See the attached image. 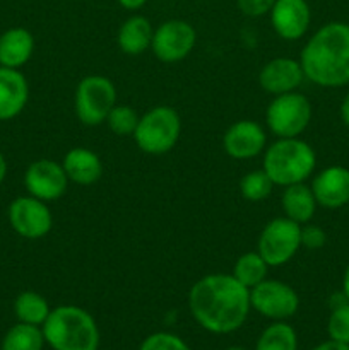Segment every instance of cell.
<instances>
[{
  "mask_svg": "<svg viewBox=\"0 0 349 350\" xmlns=\"http://www.w3.org/2000/svg\"><path fill=\"white\" fill-rule=\"evenodd\" d=\"M341 118L346 125L349 126V92L344 96L342 99V105H341Z\"/></svg>",
  "mask_w": 349,
  "mask_h": 350,
  "instance_id": "836d02e7",
  "label": "cell"
},
{
  "mask_svg": "<svg viewBox=\"0 0 349 350\" xmlns=\"http://www.w3.org/2000/svg\"><path fill=\"white\" fill-rule=\"evenodd\" d=\"M270 132L279 139H291L305 132L311 120V105L300 92H284L276 96L266 113Z\"/></svg>",
  "mask_w": 349,
  "mask_h": 350,
  "instance_id": "52a82bcc",
  "label": "cell"
},
{
  "mask_svg": "<svg viewBox=\"0 0 349 350\" xmlns=\"http://www.w3.org/2000/svg\"><path fill=\"white\" fill-rule=\"evenodd\" d=\"M197 34L188 23L180 19H171L161 24L153 34L154 55L164 64H174L183 60L194 50Z\"/></svg>",
  "mask_w": 349,
  "mask_h": 350,
  "instance_id": "8fae6325",
  "label": "cell"
},
{
  "mask_svg": "<svg viewBox=\"0 0 349 350\" xmlns=\"http://www.w3.org/2000/svg\"><path fill=\"white\" fill-rule=\"evenodd\" d=\"M106 123H108L109 130L115 135H133V132L137 129V123H139V115L130 106L115 105L112 111H109L108 118H106Z\"/></svg>",
  "mask_w": 349,
  "mask_h": 350,
  "instance_id": "4316f807",
  "label": "cell"
},
{
  "mask_svg": "<svg viewBox=\"0 0 349 350\" xmlns=\"http://www.w3.org/2000/svg\"><path fill=\"white\" fill-rule=\"evenodd\" d=\"M153 26L144 16H132L120 26L118 46L127 55H140L153 43Z\"/></svg>",
  "mask_w": 349,
  "mask_h": 350,
  "instance_id": "ffe728a7",
  "label": "cell"
},
{
  "mask_svg": "<svg viewBox=\"0 0 349 350\" xmlns=\"http://www.w3.org/2000/svg\"><path fill=\"white\" fill-rule=\"evenodd\" d=\"M29 98L26 77L17 68L0 67V122H9L21 115Z\"/></svg>",
  "mask_w": 349,
  "mask_h": 350,
  "instance_id": "e0dca14e",
  "label": "cell"
},
{
  "mask_svg": "<svg viewBox=\"0 0 349 350\" xmlns=\"http://www.w3.org/2000/svg\"><path fill=\"white\" fill-rule=\"evenodd\" d=\"M14 311H16V317L21 323L36 325V327L41 325L43 327V323L47 321L51 310L48 301L41 294L33 293V291H26V293H21L16 297Z\"/></svg>",
  "mask_w": 349,
  "mask_h": 350,
  "instance_id": "7402d4cb",
  "label": "cell"
},
{
  "mask_svg": "<svg viewBox=\"0 0 349 350\" xmlns=\"http://www.w3.org/2000/svg\"><path fill=\"white\" fill-rule=\"evenodd\" d=\"M311 191L317 204L322 207H342L349 202V170L342 166H331L320 171L311 183Z\"/></svg>",
  "mask_w": 349,
  "mask_h": 350,
  "instance_id": "2e32d148",
  "label": "cell"
},
{
  "mask_svg": "<svg viewBox=\"0 0 349 350\" xmlns=\"http://www.w3.org/2000/svg\"><path fill=\"white\" fill-rule=\"evenodd\" d=\"M311 10L307 0H276L270 9V23L277 36L296 41L310 27Z\"/></svg>",
  "mask_w": 349,
  "mask_h": 350,
  "instance_id": "4fadbf2b",
  "label": "cell"
},
{
  "mask_svg": "<svg viewBox=\"0 0 349 350\" xmlns=\"http://www.w3.org/2000/svg\"><path fill=\"white\" fill-rule=\"evenodd\" d=\"M272 180L267 176V173L263 170L250 171L240 181V191L250 202L266 200L270 195V191H272Z\"/></svg>",
  "mask_w": 349,
  "mask_h": 350,
  "instance_id": "484cf974",
  "label": "cell"
},
{
  "mask_svg": "<svg viewBox=\"0 0 349 350\" xmlns=\"http://www.w3.org/2000/svg\"><path fill=\"white\" fill-rule=\"evenodd\" d=\"M266 144V132L252 120H240L233 123L222 137V147L233 159H252L262 152Z\"/></svg>",
  "mask_w": 349,
  "mask_h": 350,
  "instance_id": "5bb4252c",
  "label": "cell"
},
{
  "mask_svg": "<svg viewBox=\"0 0 349 350\" xmlns=\"http://www.w3.org/2000/svg\"><path fill=\"white\" fill-rule=\"evenodd\" d=\"M44 335L36 325L17 323L2 340V350H43Z\"/></svg>",
  "mask_w": 349,
  "mask_h": 350,
  "instance_id": "cb8c5ba5",
  "label": "cell"
},
{
  "mask_svg": "<svg viewBox=\"0 0 349 350\" xmlns=\"http://www.w3.org/2000/svg\"><path fill=\"white\" fill-rule=\"evenodd\" d=\"M342 293H344V296L348 297V301H349V265L344 272V280H342Z\"/></svg>",
  "mask_w": 349,
  "mask_h": 350,
  "instance_id": "e575fe53",
  "label": "cell"
},
{
  "mask_svg": "<svg viewBox=\"0 0 349 350\" xmlns=\"http://www.w3.org/2000/svg\"><path fill=\"white\" fill-rule=\"evenodd\" d=\"M116 105V89L103 75H88L75 89V115L84 125L96 126L106 122Z\"/></svg>",
  "mask_w": 349,
  "mask_h": 350,
  "instance_id": "8992f818",
  "label": "cell"
},
{
  "mask_svg": "<svg viewBox=\"0 0 349 350\" xmlns=\"http://www.w3.org/2000/svg\"><path fill=\"white\" fill-rule=\"evenodd\" d=\"M313 350H349V344H342V342L337 340H327L322 342L320 345H317Z\"/></svg>",
  "mask_w": 349,
  "mask_h": 350,
  "instance_id": "1f68e13d",
  "label": "cell"
},
{
  "mask_svg": "<svg viewBox=\"0 0 349 350\" xmlns=\"http://www.w3.org/2000/svg\"><path fill=\"white\" fill-rule=\"evenodd\" d=\"M5 174H7V161L3 157V154L0 152V183L5 180Z\"/></svg>",
  "mask_w": 349,
  "mask_h": 350,
  "instance_id": "d590c367",
  "label": "cell"
},
{
  "mask_svg": "<svg viewBox=\"0 0 349 350\" xmlns=\"http://www.w3.org/2000/svg\"><path fill=\"white\" fill-rule=\"evenodd\" d=\"M139 350H190L188 345L180 337L166 332H157L149 335L146 340L140 344Z\"/></svg>",
  "mask_w": 349,
  "mask_h": 350,
  "instance_id": "f1b7e54d",
  "label": "cell"
},
{
  "mask_svg": "<svg viewBox=\"0 0 349 350\" xmlns=\"http://www.w3.org/2000/svg\"><path fill=\"white\" fill-rule=\"evenodd\" d=\"M9 222L14 231L26 239H40L50 232L53 217L47 202L27 197H17L9 205Z\"/></svg>",
  "mask_w": 349,
  "mask_h": 350,
  "instance_id": "30bf717a",
  "label": "cell"
},
{
  "mask_svg": "<svg viewBox=\"0 0 349 350\" xmlns=\"http://www.w3.org/2000/svg\"><path fill=\"white\" fill-rule=\"evenodd\" d=\"M300 64L305 77L313 84L322 88L349 84V24L322 26L305 44Z\"/></svg>",
  "mask_w": 349,
  "mask_h": 350,
  "instance_id": "7a4b0ae2",
  "label": "cell"
},
{
  "mask_svg": "<svg viewBox=\"0 0 349 350\" xmlns=\"http://www.w3.org/2000/svg\"><path fill=\"white\" fill-rule=\"evenodd\" d=\"M255 350H298L296 332L291 325L276 321L262 332Z\"/></svg>",
  "mask_w": 349,
  "mask_h": 350,
  "instance_id": "d4e9b609",
  "label": "cell"
},
{
  "mask_svg": "<svg viewBox=\"0 0 349 350\" xmlns=\"http://www.w3.org/2000/svg\"><path fill=\"white\" fill-rule=\"evenodd\" d=\"M327 332L332 340L349 344V303L332 308L331 318H328L327 323Z\"/></svg>",
  "mask_w": 349,
  "mask_h": 350,
  "instance_id": "83f0119b",
  "label": "cell"
},
{
  "mask_svg": "<svg viewBox=\"0 0 349 350\" xmlns=\"http://www.w3.org/2000/svg\"><path fill=\"white\" fill-rule=\"evenodd\" d=\"M62 166H64L68 181H74L82 187L96 183L103 174V164L98 154L86 147H74L68 150Z\"/></svg>",
  "mask_w": 349,
  "mask_h": 350,
  "instance_id": "ac0fdd59",
  "label": "cell"
},
{
  "mask_svg": "<svg viewBox=\"0 0 349 350\" xmlns=\"http://www.w3.org/2000/svg\"><path fill=\"white\" fill-rule=\"evenodd\" d=\"M236 3H238V9L242 10L245 16L259 17L270 12V9H272V5L276 3V0H236Z\"/></svg>",
  "mask_w": 349,
  "mask_h": 350,
  "instance_id": "4dcf8cb0",
  "label": "cell"
},
{
  "mask_svg": "<svg viewBox=\"0 0 349 350\" xmlns=\"http://www.w3.org/2000/svg\"><path fill=\"white\" fill-rule=\"evenodd\" d=\"M325 241H327V236H325L324 229L318 226L308 224L301 228V246L305 248L318 250L325 245Z\"/></svg>",
  "mask_w": 349,
  "mask_h": 350,
  "instance_id": "f546056e",
  "label": "cell"
},
{
  "mask_svg": "<svg viewBox=\"0 0 349 350\" xmlns=\"http://www.w3.org/2000/svg\"><path fill=\"white\" fill-rule=\"evenodd\" d=\"M267 265L266 260L260 256L259 252H248L243 253L235 263V269H233L231 275L238 280L240 284L246 287V289H252L257 284H260L262 280L267 279Z\"/></svg>",
  "mask_w": 349,
  "mask_h": 350,
  "instance_id": "603a6c76",
  "label": "cell"
},
{
  "mask_svg": "<svg viewBox=\"0 0 349 350\" xmlns=\"http://www.w3.org/2000/svg\"><path fill=\"white\" fill-rule=\"evenodd\" d=\"M226 350H245V349H242V347H229V349H226Z\"/></svg>",
  "mask_w": 349,
  "mask_h": 350,
  "instance_id": "8d00e7d4",
  "label": "cell"
},
{
  "mask_svg": "<svg viewBox=\"0 0 349 350\" xmlns=\"http://www.w3.org/2000/svg\"><path fill=\"white\" fill-rule=\"evenodd\" d=\"M118 2L123 9L137 10V9H140V7H142L147 0H118Z\"/></svg>",
  "mask_w": 349,
  "mask_h": 350,
  "instance_id": "d6a6232c",
  "label": "cell"
},
{
  "mask_svg": "<svg viewBox=\"0 0 349 350\" xmlns=\"http://www.w3.org/2000/svg\"><path fill=\"white\" fill-rule=\"evenodd\" d=\"M44 342L53 350H98L99 330L94 318L79 306H58L43 323Z\"/></svg>",
  "mask_w": 349,
  "mask_h": 350,
  "instance_id": "3957f363",
  "label": "cell"
},
{
  "mask_svg": "<svg viewBox=\"0 0 349 350\" xmlns=\"http://www.w3.org/2000/svg\"><path fill=\"white\" fill-rule=\"evenodd\" d=\"M317 157L313 149L298 137L279 139L274 142L263 156V167L274 185L291 187L303 183L315 170Z\"/></svg>",
  "mask_w": 349,
  "mask_h": 350,
  "instance_id": "277c9868",
  "label": "cell"
},
{
  "mask_svg": "<svg viewBox=\"0 0 349 350\" xmlns=\"http://www.w3.org/2000/svg\"><path fill=\"white\" fill-rule=\"evenodd\" d=\"M68 178L62 164L51 159H38L26 170L24 187L27 193L43 202L58 200L67 191Z\"/></svg>",
  "mask_w": 349,
  "mask_h": 350,
  "instance_id": "7c38bea8",
  "label": "cell"
},
{
  "mask_svg": "<svg viewBox=\"0 0 349 350\" xmlns=\"http://www.w3.org/2000/svg\"><path fill=\"white\" fill-rule=\"evenodd\" d=\"M281 205H283L286 217L301 226L307 224L313 217L315 208H317L318 204L310 187H307L305 183H296L286 187Z\"/></svg>",
  "mask_w": 349,
  "mask_h": 350,
  "instance_id": "44dd1931",
  "label": "cell"
},
{
  "mask_svg": "<svg viewBox=\"0 0 349 350\" xmlns=\"http://www.w3.org/2000/svg\"><path fill=\"white\" fill-rule=\"evenodd\" d=\"M250 306L262 317L274 321H284L298 311L300 297L287 284L266 279L250 289Z\"/></svg>",
  "mask_w": 349,
  "mask_h": 350,
  "instance_id": "9c48e42d",
  "label": "cell"
},
{
  "mask_svg": "<svg viewBox=\"0 0 349 350\" xmlns=\"http://www.w3.org/2000/svg\"><path fill=\"white\" fill-rule=\"evenodd\" d=\"M305 74L300 62L293 58H274L262 67L259 74L260 88L274 96L293 92L303 82Z\"/></svg>",
  "mask_w": 349,
  "mask_h": 350,
  "instance_id": "9a60e30c",
  "label": "cell"
},
{
  "mask_svg": "<svg viewBox=\"0 0 349 350\" xmlns=\"http://www.w3.org/2000/svg\"><path fill=\"white\" fill-rule=\"evenodd\" d=\"M188 308L202 328L226 335L238 330L250 313V289L228 273H211L192 286Z\"/></svg>",
  "mask_w": 349,
  "mask_h": 350,
  "instance_id": "6da1fadb",
  "label": "cell"
},
{
  "mask_svg": "<svg viewBox=\"0 0 349 350\" xmlns=\"http://www.w3.org/2000/svg\"><path fill=\"white\" fill-rule=\"evenodd\" d=\"M34 38L24 27H10L0 36V67L19 70L31 58Z\"/></svg>",
  "mask_w": 349,
  "mask_h": 350,
  "instance_id": "d6986e66",
  "label": "cell"
},
{
  "mask_svg": "<svg viewBox=\"0 0 349 350\" xmlns=\"http://www.w3.org/2000/svg\"><path fill=\"white\" fill-rule=\"evenodd\" d=\"M181 122L178 113L170 106H156L140 116L133 132L140 150L147 154H164L180 139Z\"/></svg>",
  "mask_w": 349,
  "mask_h": 350,
  "instance_id": "5b68a950",
  "label": "cell"
},
{
  "mask_svg": "<svg viewBox=\"0 0 349 350\" xmlns=\"http://www.w3.org/2000/svg\"><path fill=\"white\" fill-rule=\"evenodd\" d=\"M301 248V226L287 217L272 219L262 229L257 245L269 267H281L289 262Z\"/></svg>",
  "mask_w": 349,
  "mask_h": 350,
  "instance_id": "ba28073f",
  "label": "cell"
}]
</instances>
